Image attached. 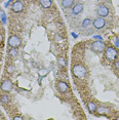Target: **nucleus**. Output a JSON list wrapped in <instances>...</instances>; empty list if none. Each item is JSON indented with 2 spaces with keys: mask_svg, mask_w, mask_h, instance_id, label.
<instances>
[{
  "mask_svg": "<svg viewBox=\"0 0 119 120\" xmlns=\"http://www.w3.org/2000/svg\"><path fill=\"white\" fill-rule=\"evenodd\" d=\"M105 58H106L109 62H114L115 60H117L118 58V51L116 48H114L113 46H106L105 48Z\"/></svg>",
  "mask_w": 119,
  "mask_h": 120,
  "instance_id": "f03ea898",
  "label": "nucleus"
},
{
  "mask_svg": "<svg viewBox=\"0 0 119 120\" xmlns=\"http://www.w3.org/2000/svg\"><path fill=\"white\" fill-rule=\"evenodd\" d=\"M24 3L21 1V0H15V2L12 3L11 5V10L15 13H19V12H22L24 10Z\"/></svg>",
  "mask_w": 119,
  "mask_h": 120,
  "instance_id": "423d86ee",
  "label": "nucleus"
},
{
  "mask_svg": "<svg viewBox=\"0 0 119 120\" xmlns=\"http://www.w3.org/2000/svg\"><path fill=\"white\" fill-rule=\"evenodd\" d=\"M97 15L98 17H101V18H106L109 15V8L104 4H100L97 8Z\"/></svg>",
  "mask_w": 119,
  "mask_h": 120,
  "instance_id": "39448f33",
  "label": "nucleus"
},
{
  "mask_svg": "<svg viewBox=\"0 0 119 120\" xmlns=\"http://www.w3.org/2000/svg\"><path fill=\"white\" fill-rule=\"evenodd\" d=\"M105 48H106V44H105V42L102 41V40L94 41L93 44H91V50H93L94 53H102V52H104Z\"/></svg>",
  "mask_w": 119,
  "mask_h": 120,
  "instance_id": "7ed1b4c3",
  "label": "nucleus"
},
{
  "mask_svg": "<svg viewBox=\"0 0 119 120\" xmlns=\"http://www.w3.org/2000/svg\"><path fill=\"white\" fill-rule=\"evenodd\" d=\"M8 54L11 56V58H17L19 52H18L17 48H10V49L8 50Z\"/></svg>",
  "mask_w": 119,
  "mask_h": 120,
  "instance_id": "dca6fc26",
  "label": "nucleus"
},
{
  "mask_svg": "<svg viewBox=\"0 0 119 120\" xmlns=\"http://www.w3.org/2000/svg\"><path fill=\"white\" fill-rule=\"evenodd\" d=\"M22 44V39L17 35H11L8 38V45L11 48H18Z\"/></svg>",
  "mask_w": 119,
  "mask_h": 120,
  "instance_id": "20e7f679",
  "label": "nucleus"
},
{
  "mask_svg": "<svg viewBox=\"0 0 119 120\" xmlns=\"http://www.w3.org/2000/svg\"><path fill=\"white\" fill-rule=\"evenodd\" d=\"M114 68L119 70V60H115L114 61Z\"/></svg>",
  "mask_w": 119,
  "mask_h": 120,
  "instance_id": "aec40b11",
  "label": "nucleus"
},
{
  "mask_svg": "<svg viewBox=\"0 0 119 120\" xmlns=\"http://www.w3.org/2000/svg\"><path fill=\"white\" fill-rule=\"evenodd\" d=\"M96 113L98 115H108L110 113V109L106 107V106H98Z\"/></svg>",
  "mask_w": 119,
  "mask_h": 120,
  "instance_id": "9d476101",
  "label": "nucleus"
},
{
  "mask_svg": "<svg viewBox=\"0 0 119 120\" xmlns=\"http://www.w3.org/2000/svg\"><path fill=\"white\" fill-rule=\"evenodd\" d=\"M3 43V35L0 34V44H2Z\"/></svg>",
  "mask_w": 119,
  "mask_h": 120,
  "instance_id": "5701e85b",
  "label": "nucleus"
},
{
  "mask_svg": "<svg viewBox=\"0 0 119 120\" xmlns=\"http://www.w3.org/2000/svg\"><path fill=\"white\" fill-rule=\"evenodd\" d=\"M97 107H98V105H97L96 103H93V102H88L87 103V109H88L89 113H91V114L96 113Z\"/></svg>",
  "mask_w": 119,
  "mask_h": 120,
  "instance_id": "f8f14e48",
  "label": "nucleus"
},
{
  "mask_svg": "<svg viewBox=\"0 0 119 120\" xmlns=\"http://www.w3.org/2000/svg\"><path fill=\"white\" fill-rule=\"evenodd\" d=\"M93 24V22H91L90 19H85L84 21H83V23H82V27L83 28H87V27H89Z\"/></svg>",
  "mask_w": 119,
  "mask_h": 120,
  "instance_id": "f3484780",
  "label": "nucleus"
},
{
  "mask_svg": "<svg viewBox=\"0 0 119 120\" xmlns=\"http://www.w3.org/2000/svg\"><path fill=\"white\" fill-rule=\"evenodd\" d=\"M83 10V4L82 3H76L74 6H72V13L73 15H79Z\"/></svg>",
  "mask_w": 119,
  "mask_h": 120,
  "instance_id": "9b49d317",
  "label": "nucleus"
},
{
  "mask_svg": "<svg viewBox=\"0 0 119 120\" xmlns=\"http://www.w3.org/2000/svg\"><path fill=\"white\" fill-rule=\"evenodd\" d=\"M39 3H40V5H41L43 8H45V9L49 8L51 5H52L51 0H39Z\"/></svg>",
  "mask_w": 119,
  "mask_h": 120,
  "instance_id": "4468645a",
  "label": "nucleus"
},
{
  "mask_svg": "<svg viewBox=\"0 0 119 120\" xmlns=\"http://www.w3.org/2000/svg\"><path fill=\"white\" fill-rule=\"evenodd\" d=\"M72 73L78 79H84L87 76V69L82 64H75L72 67Z\"/></svg>",
  "mask_w": 119,
  "mask_h": 120,
  "instance_id": "f257e3e1",
  "label": "nucleus"
},
{
  "mask_svg": "<svg viewBox=\"0 0 119 120\" xmlns=\"http://www.w3.org/2000/svg\"><path fill=\"white\" fill-rule=\"evenodd\" d=\"M74 2L75 0H62V6L63 8H69V7L73 6Z\"/></svg>",
  "mask_w": 119,
  "mask_h": 120,
  "instance_id": "ddd939ff",
  "label": "nucleus"
},
{
  "mask_svg": "<svg viewBox=\"0 0 119 120\" xmlns=\"http://www.w3.org/2000/svg\"><path fill=\"white\" fill-rule=\"evenodd\" d=\"M6 70H7V72L8 73H12L13 70H15V68H13V66H7Z\"/></svg>",
  "mask_w": 119,
  "mask_h": 120,
  "instance_id": "412c9836",
  "label": "nucleus"
},
{
  "mask_svg": "<svg viewBox=\"0 0 119 120\" xmlns=\"http://www.w3.org/2000/svg\"><path fill=\"white\" fill-rule=\"evenodd\" d=\"M12 82L10 79H4L3 82L1 83V86H0V88H1L2 91L4 92H9L10 90L12 89Z\"/></svg>",
  "mask_w": 119,
  "mask_h": 120,
  "instance_id": "0eeeda50",
  "label": "nucleus"
},
{
  "mask_svg": "<svg viewBox=\"0 0 119 120\" xmlns=\"http://www.w3.org/2000/svg\"><path fill=\"white\" fill-rule=\"evenodd\" d=\"M59 65L61 67H63L65 68L66 67V65H67V62H66V60H65L63 56H61V58H59Z\"/></svg>",
  "mask_w": 119,
  "mask_h": 120,
  "instance_id": "a211bd4d",
  "label": "nucleus"
},
{
  "mask_svg": "<svg viewBox=\"0 0 119 120\" xmlns=\"http://www.w3.org/2000/svg\"><path fill=\"white\" fill-rule=\"evenodd\" d=\"M56 88H58V90L61 92V94H66V92L69 90V85L65 82V81H59V82L56 83Z\"/></svg>",
  "mask_w": 119,
  "mask_h": 120,
  "instance_id": "1a4fd4ad",
  "label": "nucleus"
},
{
  "mask_svg": "<svg viewBox=\"0 0 119 120\" xmlns=\"http://www.w3.org/2000/svg\"><path fill=\"white\" fill-rule=\"evenodd\" d=\"M93 25L96 29H103L105 26H106V21L104 20V18L98 17L97 19H94L93 22Z\"/></svg>",
  "mask_w": 119,
  "mask_h": 120,
  "instance_id": "6e6552de",
  "label": "nucleus"
},
{
  "mask_svg": "<svg viewBox=\"0 0 119 120\" xmlns=\"http://www.w3.org/2000/svg\"><path fill=\"white\" fill-rule=\"evenodd\" d=\"M116 118H117V119H118V120H119V116H117V117H116Z\"/></svg>",
  "mask_w": 119,
  "mask_h": 120,
  "instance_id": "b1692460",
  "label": "nucleus"
},
{
  "mask_svg": "<svg viewBox=\"0 0 119 120\" xmlns=\"http://www.w3.org/2000/svg\"><path fill=\"white\" fill-rule=\"evenodd\" d=\"M9 101H10V98H9L8 94H3L0 95V102H1L2 104H5V105H6V104L9 103Z\"/></svg>",
  "mask_w": 119,
  "mask_h": 120,
  "instance_id": "2eb2a0df",
  "label": "nucleus"
},
{
  "mask_svg": "<svg viewBox=\"0 0 119 120\" xmlns=\"http://www.w3.org/2000/svg\"><path fill=\"white\" fill-rule=\"evenodd\" d=\"M48 74V70L47 69H40L39 70V75L40 77H44V76H46Z\"/></svg>",
  "mask_w": 119,
  "mask_h": 120,
  "instance_id": "6ab92c4d",
  "label": "nucleus"
},
{
  "mask_svg": "<svg viewBox=\"0 0 119 120\" xmlns=\"http://www.w3.org/2000/svg\"><path fill=\"white\" fill-rule=\"evenodd\" d=\"M13 119H15V120H23L24 117H22V116H15Z\"/></svg>",
  "mask_w": 119,
  "mask_h": 120,
  "instance_id": "4be33fe9",
  "label": "nucleus"
}]
</instances>
